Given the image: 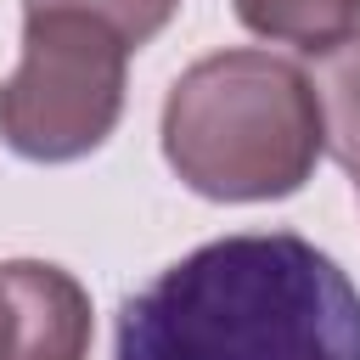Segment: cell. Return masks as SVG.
<instances>
[{
    "label": "cell",
    "instance_id": "cell-1",
    "mask_svg": "<svg viewBox=\"0 0 360 360\" xmlns=\"http://www.w3.org/2000/svg\"><path fill=\"white\" fill-rule=\"evenodd\" d=\"M112 360H360V287L292 231H236L124 298Z\"/></svg>",
    "mask_w": 360,
    "mask_h": 360
},
{
    "label": "cell",
    "instance_id": "cell-2",
    "mask_svg": "<svg viewBox=\"0 0 360 360\" xmlns=\"http://www.w3.org/2000/svg\"><path fill=\"white\" fill-rule=\"evenodd\" d=\"M321 107L298 62L270 51H214L163 96V158L214 202L292 197L321 163Z\"/></svg>",
    "mask_w": 360,
    "mask_h": 360
},
{
    "label": "cell",
    "instance_id": "cell-3",
    "mask_svg": "<svg viewBox=\"0 0 360 360\" xmlns=\"http://www.w3.org/2000/svg\"><path fill=\"white\" fill-rule=\"evenodd\" d=\"M129 45L73 11L22 22V62L0 84V141L28 163L90 158L124 118Z\"/></svg>",
    "mask_w": 360,
    "mask_h": 360
},
{
    "label": "cell",
    "instance_id": "cell-4",
    "mask_svg": "<svg viewBox=\"0 0 360 360\" xmlns=\"http://www.w3.org/2000/svg\"><path fill=\"white\" fill-rule=\"evenodd\" d=\"M90 292L62 264H0V360H90Z\"/></svg>",
    "mask_w": 360,
    "mask_h": 360
},
{
    "label": "cell",
    "instance_id": "cell-5",
    "mask_svg": "<svg viewBox=\"0 0 360 360\" xmlns=\"http://www.w3.org/2000/svg\"><path fill=\"white\" fill-rule=\"evenodd\" d=\"M242 28L304 56H321L360 34V0H231Z\"/></svg>",
    "mask_w": 360,
    "mask_h": 360
},
{
    "label": "cell",
    "instance_id": "cell-6",
    "mask_svg": "<svg viewBox=\"0 0 360 360\" xmlns=\"http://www.w3.org/2000/svg\"><path fill=\"white\" fill-rule=\"evenodd\" d=\"M315 107H321V141L326 152L360 174V34L315 56Z\"/></svg>",
    "mask_w": 360,
    "mask_h": 360
},
{
    "label": "cell",
    "instance_id": "cell-7",
    "mask_svg": "<svg viewBox=\"0 0 360 360\" xmlns=\"http://www.w3.org/2000/svg\"><path fill=\"white\" fill-rule=\"evenodd\" d=\"M28 17L34 11H73V17H90L101 28H112L129 51H141L146 39H158L169 28V17L180 11V0H22Z\"/></svg>",
    "mask_w": 360,
    "mask_h": 360
}]
</instances>
